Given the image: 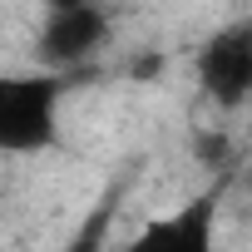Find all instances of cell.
<instances>
[{
  "label": "cell",
  "instance_id": "6da1fadb",
  "mask_svg": "<svg viewBox=\"0 0 252 252\" xmlns=\"http://www.w3.org/2000/svg\"><path fill=\"white\" fill-rule=\"evenodd\" d=\"M60 74H0V154H45L60 144Z\"/></svg>",
  "mask_w": 252,
  "mask_h": 252
},
{
  "label": "cell",
  "instance_id": "7a4b0ae2",
  "mask_svg": "<svg viewBox=\"0 0 252 252\" xmlns=\"http://www.w3.org/2000/svg\"><path fill=\"white\" fill-rule=\"evenodd\" d=\"M109 30H114V20L99 5H84V0L45 5L40 30H35V64H40V74L69 79L74 69H84L109 45Z\"/></svg>",
  "mask_w": 252,
  "mask_h": 252
},
{
  "label": "cell",
  "instance_id": "3957f363",
  "mask_svg": "<svg viewBox=\"0 0 252 252\" xmlns=\"http://www.w3.org/2000/svg\"><path fill=\"white\" fill-rule=\"evenodd\" d=\"M193 74H198V89L222 109H242L252 99V15H237L227 25H218L203 45H198V60H193Z\"/></svg>",
  "mask_w": 252,
  "mask_h": 252
},
{
  "label": "cell",
  "instance_id": "277c9868",
  "mask_svg": "<svg viewBox=\"0 0 252 252\" xmlns=\"http://www.w3.org/2000/svg\"><path fill=\"white\" fill-rule=\"evenodd\" d=\"M218 203H222V178H213L173 213L149 218L124 252H218Z\"/></svg>",
  "mask_w": 252,
  "mask_h": 252
},
{
  "label": "cell",
  "instance_id": "5b68a950",
  "mask_svg": "<svg viewBox=\"0 0 252 252\" xmlns=\"http://www.w3.org/2000/svg\"><path fill=\"white\" fill-rule=\"evenodd\" d=\"M193 154L203 158V168H213V178L227 183V173H232V163H237V144H232L227 129H203V134H193Z\"/></svg>",
  "mask_w": 252,
  "mask_h": 252
},
{
  "label": "cell",
  "instance_id": "8992f818",
  "mask_svg": "<svg viewBox=\"0 0 252 252\" xmlns=\"http://www.w3.org/2000/svg\"><path fill=\"white\" fill-rule=\"evenodd\" d=\"M104 237H109V208H99V213L60 247V252H104Z\"/></svg>",
  "mask_w": 252,
  "mask_h": 252
},
{
  "label": "cell",
  "instance_id": "52a82bcc",
  "mask_svg": "<svg viewBox=\"0 0 252 252\" xmlns=\"http://www.w3.org/2000/svg\"><path fill=\"white\" fill-rule=\"evenodd\" d=\"M158 69H163L158 55H139V60H134V74H139V79H149V74H158Z\"/></svg>",
  "mask_w": 252,
  "mask_h": 252
}]
</instances>
